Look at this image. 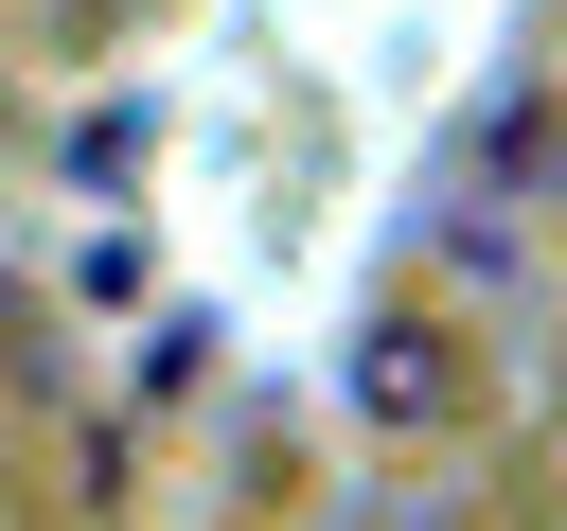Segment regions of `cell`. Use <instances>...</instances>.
<instances>
[{
  "mask_svg": "<svg viewBox=\"0 0 567 531\" xmlns=\"http://www.w3.org/2000/svg\"><path fill=\"white\" fill-rule=\"evenodd\" d=\"M337 407H354V442H390V460L461 442V425H478V336H461V301H425V283L354 301V336H337Z\"/></svg>",
  "mask_w": 567,
  "mask_h": 531,
  "instance_id": "6da1fadb",
  "label": "cell"
}]
</instances>
